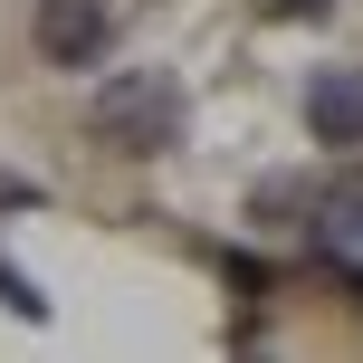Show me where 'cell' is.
<instances>
[{"label":"cell","mask_w":363,"mask_h":363,"mask_svg":"<svg viewBox=\"0 0 363 363\" xmlns=\"http://www.w3.org/2000/svg\"><path fill=\"white\" fill-rule=\"evenodd\" d=\"M96 144H115V153H172L182 144V86L163 67H125V77H106L96 86Z\"/></svg>","instance_id":"obj_1"},{"label":"cell","mask_w":363,"mask_h":363,"mask_svg":"<svg viewBox=\"0 0 363 363\" xmlns=\"http://www.w3.org/2000/svg\"><path fill=\"white\" fill-rule=\"evenodd\" d=\"M315 201H325V182L277 172V182H258V201H249V211L268 220V230H315Z\"/></svg>","instance_id":"obj_4"},{"label":"cell","mask_w":363,"mask_h":363,"mask_svg":"<svg viewBox=\"0 0 363 363\" xmlns=\"http://www.w3.org/2000/svg\"><path fill=\"white\" fill-rule=\"evenodd\" d=\"M0 306H10L19 325H48V296H38V277L19 268V258H0Z\"/></svg>","instance_id":"obj_5"},{"label":"cell","mask_w":363,"mask_h":363,"mask_svg":"<svg viewBox=\"0 0 363 363\" xmlns=\"http://www.w3.org/2000/svg\"><path fill=\"white\" fill-rule=\"evenodd\" d=\"M29 38H38L48 67H96V57L115 48V10H106V0H38Z\"/></svg>","instance_id":"obj_2"},{"label":"cell","mask_w":363,"mask_h":363,"mask_svg":"<svg viewBox=\"0 0 363 363\" xmlns=\"http://www.w3.org/2000/svg\"><path fill=\"white\" fill-rule=\"evenodd\" d=\"M268 19H335V0H258Z\"/></svg>","instance_id":"obj_6"},{"label":"cell","mask_w":363,"mask_h":363,"mask_svg":"<svg viewBox=\"0 0 363 363\" xmlns=\"http://www.w3.org/2000/svg\"><path fill=\"white\" fill-rule=\"evenodd\" d=\"M306 134L325 153H354L363 144V67H325L306 86Z\"/></svg>","instance_id":"obj_3"},{"label":"cell","mask_w":363,"mask_h":363,"mask_svg":"<svg viewBox=\"0 0 363 363\" xmlns=\"http://www.w3.org/2000/svg\"><path fill=\"white\" fill-rule=\"evenodd\" d=\"M0 201H10V211H19V201H38V191H29V182H10V172H0Z\"/></svg>","instance_id":"obj_7"}]
</instances>
